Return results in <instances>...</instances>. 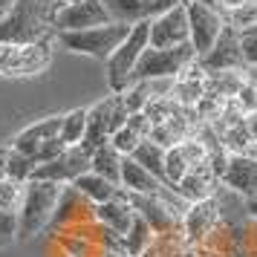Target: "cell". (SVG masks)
<instances>
[{
	"label": "cell",
	"mask_w": 257,
	"mask_h": 257,
	"mask_svg": "<svg viewBox=\"0 0 257 257\" xmlns=\"http://www.w3.org/2000/svg\"><path fill=\"white\" fill-rule=\"evenodd\" d=\"M61 9L58 0H15L12 12L0 21V44H38L55 35L52 21Z\"/></svg>",
	"instance_id": "6da1fadb"
},
{
	"label": "cell",
	"mask_w": 257,
	"mask_h": 257,
	"mask_svg": "<svg viewBox=\"0 0 257 257\" xmlns=\"http://www.w3.org/2000/svg\"><path fill=\"white\" fill-rule=\"evenodd\" d=\"M58 182L49 179H29L24 188V202L18 208V240H32L38 234H44L52 222L55 205L61 197Z\"/></svg>",
	"instance_id": "7a4b0ae2"
},
{
	"label": "cell",
	"mask_w": 257,
	"mask_h": 257,
	"mask_svg": "<svg viewBox=\"0 0 257 257\" xmlns=\"http://www.w3.org/2000/svg\"><path fill=\"white\" fill-rule=\"evenodd\" d=\"M148 47H151V21H139V24L130 26L127 38L107 58V84H110V93H124L133 84L136 64H139L142 52Z\"/></svg>",
	"instance_id": "3957f363"
},
{
	"label": "cell",
	"mask_w": 257,
	"mask_h": 257,
	"mask_svg": "<svg viewBox=\"0 0 257 257\" xmlns=\"http://www.w3.org/2000/svg\"><path fill=\"white\" fill-rule=\"evenodd\" d=\"M127 32H130L127 24L110 21V24H104V26H93V29H81V32H55V41H58L64 49H70V52L107 61L116 52L118 44L127 38Z\"/></svg>",
	"instance_id": "277c9868"
},
{
	"label": "cell",
	"mask_w": 257,
	"mask_h": 257,
	"mask_svg": "<svg viewBox=\"0 0 257 257\" xmlns=\"http://www.w3.org/2000/svg\"><path fill=\"white\" fill-rule=\"evenodd\" d=\"M191 61H197V52L188 44H179V47L171 49H153L148 47L142 52L139 64H136V72H133V84L136 81H171L179 72L185 70Z\"/></svg>",
	"instance_id": "5b68a950"
},
{
	"label": "cell",
	"mask_w": 257,
	"mask_h": 257,
	"mask_svg": "<svg viewBox=\"0 0 257 257\" xmlns=\"http://www.w3.org/2000/svg\"><path fill=\"white\" fill-rule=\"evenodd\" d=\"M52 58V38L38 44H0V75H35Z\"/></svg>",
	"instance_id": "8992f818"
},
{
	"label": "cell",
	"mask_w": 257,
	"mask_h": 257,
	"mask_svg": "<svg viewBox=\"0 0 257 257\" xmlns=\"http://www.w3.org/2000/svg\"><path fill=\"white\" fill-rule=\"evenodd\" d=\"M185 9H188V41H191V47L197 52V58H202L214 47V41L220 38L222 26H225V18L217 9L194 3V0L188 3Z\"/></svg>",
	"instance_id": "52a82bcc"
},
{
	"label": "cell",
	"mask_w": 257,
	"mask_h": 257,
	"mask_svg": "<svg viewBox=\"0 0 257 257\" xmlns=\"http://www.w3.org/2000/svg\"><path fill=\"white\" fill-rule=\"evenodd\" d=\"M222 220H225V214H222L220 197L202 199V202L188 205V211L182 214V234H185V240L191 245H199L214 234V228H217Z\"/></svg>",
	"instance_id": "ba28073f"
},
{
	"label": "cell",
	"mask_w": 257,
	"mask_h": 257,
	"mask_svg": "<svg viewBox=\"0 0 257 257\" xmlns=\"http://www.w3.org/2000/svg\"><path fill=\"white\" fill-rule=\"evenodd\" d=\"M197 61L208 75L211 72H225V70H243L245 58H243V47H240V32L231 24H225L220 38L214 41V47Z\"/></svg>",
	"instance_id": "9c48e42d"
},
{
	"label": "cell",
	"mask_w": 257,
	"mask_h": 257,
	"mask_svg": "<svg viewBox=\"0 0 257 257\" xmlns=\"http://www.w3.org/2000/svg\"><path fill=\"white\" fill-rule=\"evenodd\" d=\"M87 171H90V153L84 151L81 145H72L61 156L38 165L32 179H49V182H58V185H72Z\"/></svg>",
	"instance_id": "30bf717a"
},
{
	"label": "cell",
	"mask_w": 257,
	"mask_h": 257,
	"mask_svg": "<svg viewBox=\"0 0 257 257\" xmlns=\"http://www.w3.org/2000/svg\"><path fill=\"white\" fill-rule=\"evenodd\" d=\"M110 24L104 3L101 0H81L72 6H61L55 12L52 29L55 32H81V29H93V26H104Z\"/></svg>",
	"instance_id": "8fae6325"
},
{
	"label": "cell",
	"mask_w": 257,
	"mask_h": 257,
	"mask_svg": "<svg viewBox=\"0 0 257 257\" xmlns=\"http://www.w3.org/2000/svg\"><path fill=\"white\" fill-rule=\"evenodd\" d=\"M188 44V9L176 3L174 9L156 15L151 21V47L153 49H171Z\"/></svg>",
	"instance_id": "7c38bea8"
},
{
	"label": "cell",
	"mask_w": 257,
	"mask_h": 257,
	"mask_svg": "<svg viewBox=\"0 0 257 257\" xmlns=\"http://www.w3.org/2000/svg\"><path fill=\"white\" fill-rule=\"evenodd\" d=\"M220 185L231 194H240L245 199L257 197V162L248 153H231L228 165L220 176Z\"/></svg>",
	"instance_id": "4fadbf2b"
},
{
	"label": "cell",
	"mask_w": 257,
	"mask_h": 257,
	"mask_svg": "<svg viewBox=\"0 0 257 257\" xmlns=\"http://www.w3.org/2000/svg\"><path fill=\"white\" fill-rule=\"evenodd\" d=\"M87 220H95V205L90 199H84L72 185H64L49 228L61 231V228H70V225H78V222H87Z\"/></svg>",
	"instance_id": "5bb4252c"
},
{
	"label": "cell",
	"mask_w": 257,
	"mask_h": 257,
	"mask_svg": "<svg viewBox=\"0 0 257 257\" xmlns=\"http://www.w3.org/2000/svg\"><path fill=\"white\" fill-rule=\"evenodd\" d=\"M217 188H220L217 174L211 171L208 162H202V165H194V168H191V171H188V174L174 185V191L182 197V202L194 205V202H202V199L217 197Z\"/></svg>",
	"instance_id": "9a60e30c"
},
{
	"label": "cell",
	"mask_w": 257,
	"mask_h": 257,
	"mask_svg": "<svg viewBox=\"0 0 257 257\" xmlns=\"http://www.w3.org/2000/svg\"><path fill=\"white\" fill-rule=\"evenodd\" d=\"M58 130H61V116L41 118V121H35V124H29V127L21 130V133L9 142V148L18 151V153H24V156H32V159H35L38 153H41V148H44L49 139H55V136H58Z\"/></svg>",
	"instance_id": "2e32d148"
},
{
	"label": "cell",
	"mask_w": 257,
	"mask_h": 257,
	"mask_svg": "<svg viewBox=\"0 0 257 257\" xmlns=\"http://www.w3.org/2000/svg\"><path fill=\"white\" fill-rule=\"evenodd\" d=\"M121 191L127 194H148V197H165L171 185H165L162 179H156L151 171H145L136 159L124 156L121 159Z\"/></svg>",
	"instance_id": "e0dca14e"
},
{
	"label": "cell",
	"mask_w": 257,
	"mask_h": 257,
	"mask_svg": "<svg viewBox=\"0 0 257 257\" xmlns=\"http://www.w3.org/2000/svg\"><path fill=\"white\" fill-rule=\"evenodd\" d=\"M133 217H136V211L130 208L127 194H124V191H118L113 199H107V202H101V205H95V220L101 222L104 228L116 231L118 237H124V234H127Z\"/></svg>",
	"instance_id": "ac0fdd59"
},
{
	"label": "cell",
	"mask_w": 257,
	"mask_h": 257,
	"mask_svg": "<svg viewBox=\"0 0 257 257\" xmlns=\"http://www.w3.org/2000/svg\"><path fill=\"white\" fill-rule=\"evenodd\" d=\"M139 257H194V245L185 240L182 228L179 231H165V234H153L151 245Z\"/></svg>",
	"instance_id": "d6986e66"
},
{
	"label": "cell",
	"mask_w": 257,
	"mask_h": 257,
	"mask_svg": "<svg viewBox=\"0 0 257 257\" xmlns=\"http://www.w3.org/2000/svg\"><path fill=\"white\" fill-rule=\"evenodd\" d=\"M121 159H124V156L107 142V145H101V148H95V151L90 153V171L121 188Z\"/></svg>",
	"instance_id": "ffe728a7"
},
{
	"label": "cell",
	"mask_w": 257,
	"mask_h": 257,
	"mask_svg": "<svg viewBox=\"0 0 257 257\" xmlns=\"http://www.w3.org/2000/svg\"><path fill=\"white\" fill-rule=\"evenodd\" d=\"M72 188L81 194L84 199H90L93 205H101V202H107V199H113L121 191L118 185H113L110 179H104V176L93 174V171H87V174H81L75 182H72Z\"/></svg>",
	"instance_id": "44dd1931"
},
{
	"label": "cell",
	"mask_w": 257,
	"mask_h": 257,
	"mask_svg": "<svg viewBox=\"0 0 257 257\" xmlns=\"http://www.w3.org/2000/svg\"><path fill=\"white\" fill-rule=\"evenodd\" d=\"M130 159H136L145 171H151L156 179H162V182H165V148H159L156 142L142 139L139 148L130 153ZM165 185H168V182H165Z\"/></svg>",
	"instance_id": "7402d4cb"
},
{
	"label": "cell",
	"mask_w": 257,
	"mask_h": 257,
	"mask_svg": "<svg viewBox=\"0 0 257 257\" xmlns=\"http://www.w3.org/2000/svg\"><path fill=\"white\" fill-rule=\"evenodd\" d=\"M84 133H87V107H75L70 113L61 116V130H58V139L72 148V145H81Z\"/></svg>",
	"instance_id": "603a6c76"
},
{
	"label": "cell",
	"mask_w": 257,
	"mask_h": 257,
	"mask_svg": "<svg viewBox=\"0 0 257 257\" xmlns=\"http://www.w3.org/2000/svg\"><path fill=\"white\" fill-rule=\"evenodd\" d=\"M191 168H194V165H191V159H188V151H185L182 142L165 151V182H168L171 188H174Z\"/></svg>",
	"instance_id": "cb8c5ba5"
},
{
	"label": "cell",
	"mask_w": 257,
	"mask_h": 257,
	"mask_svg": "<svg viewBox=\"0 0 257 257\" xmlns=\"http://www.w3.org/2000/svg\"><path fill=\"white\" fill-rule=\"evenodd\" d=\"M124 240V248H127V254L130 257H139L148 245H151V240H153V228L148 225V222L142 220L139 214L133 217V222H130V228H127V234L121 237Z\"/></svg>",
	"instance_id": "d4e9b609"
},
{
	"label": "cell",
	"mask_w": 257,
	"mask_h": 257,
	"mask_svg": "<svg viewBox=\"0 0 257 257\" xmlns=\"http://www.w3.org/2000/svg\"><path fill=\"white\" fill-rule=\"evenodd\" d=\"M214 133H217V130H214ZM217 136H220L222 148H225L228 153H248V148L254 145V139L248 136V130H245L243 121H240V124H231V127H225V130H220Z\"/></svg>",
	"instance_id": "484cf974"
},
{
	"label": "cell",
	"mask_w": 257,
	"mask_h": 257,
	"mask_svg": "<svg viewBox=\"0 0 257 257\" xmlns=\"http://www.w3.org/2000/svg\"><path fill=\"white\" fill-rule=\"evenodd\" d=\"M245 81V72L240 70H225V72H211L208 75V90L225 95V98H234V93L240 90V84Z\"/></svg>",
	"instance_id": "4316f807"
},
{
	"label": "cell",
	"mask_w": 257,
	"mask_h": 257,
	"mask_svg": "<svg viewBox=\"0 0 257 257\" xmlns=\"http://www.w3.org/2000/svg\"><path fill=\"white\" fill-rule=\"evenodd\" d=\"M35 168H38V162L32 159V156H24V153L12 151L9 153V165H6V176L15 179V182H24L26 185V182L35 176Z\"/></svg>",
	"instance_id": "83f0119b"
},
{
	"label": "cell",
	"mask_w": 257,
	"mask_h": 257,
	"mask_svg": "<svg viewBox=\"0 0 257 257\" xmlns=\"http://www.w3.org/2000/svg\"><path fill=\"white\" fill-rule=\"evenodd\" d=\"M121 98H124V107H127V113H145L148 101L153 98L151 84H148V81H136V84H130L127 90L121 93Z\"/></svg>",
	"instance_id": "f1b7e54d"
},
{
	"label": "cell",
	"mask_w": 257,
	"mask_h": 257,
	"mask_svg": "<svg viewBox=\"0 0 257 257\" xmlns=\"http://www.w3.org/2000/svg\"><path fill=\"white\" fill-rule=\"evenodd\" d=\"M24 182H15V179H3L0 182V211H12V214H18V208H21V202H24Z\"/></svg>",
	"instance_id": "f546056e"
},
{
	"label": "cell",
	"mask_w": 257,
	"mask_h": 257,
	"mask_svg": "<svg viewBox=\"0 0 257 257\" xmlns=\"http://www.w3.org/2000/svg\"><path fill=\"white\" fill-rule=\"evenodd\" d=\"M142 139H145L142 133H136V130L130 127V124H124V127H118L116 133L110 136V145H113V148H116L121 156H130V153L139 148V142H142Z\"/></svg>",
	"instance_id": "4dcf8cb0"
},
{
	"label": "cell",
	"mask_w": 257,
	"mask_h": 257,
	"mask_svg": "<svg viewBox=\"0 0 257 257\" xmlns=\"http://www.w3.org/2000/svg\"><path fill=\"white\" fill-rule=\"evenodd\" d=\"M225 24H231L237 32H248L251 26H257V0L243 3V6H240L234 15H228V18H225Z\"/></svg>",
	"instance_id": "1f68e13d"
},
{
	"label": "cell",
	"mask_w": 257,
	"mask_h": 257,
	"mask_svg": "<svg viewBox=\"0 0 257 257\" xmlns=\"http://www.w3.org/2000/svg\"><path fill=\"white\" fill-rule=\"evenodd\" d=\"M234 104L243 113H257V81L245 75V81L240 84V90L234 93Z\"/></svg>",
	"instance_id": "d6a6232c"
},
{
	"label": "cell",
	"mask_w": 257,
	"mask_h": 257,
	"mask_svg": "<svg viewBox=\"0 0 257 257\" xmlns=\"http://www.w3.org/2000/svg\"><path fill=\"white\" fill-rule=\"evenodd\" d=\"M15 240H18V214L0 211V248L12 245Z\"/></svg>",
	"instance_id": "836d02e7"
},
{
	"label": "cell",
	"mask_w": 257,
	"mask_h": 257,
	"mask_svg": "<svg viewBox=\"0 0 257 257\" xmlns=\"http://www.w3.org/2000/svg\"><path fill=\"white\" fill-rule=\"evenodd\" d=\"M240 47H243L245 67H257V35L254 32H240Z\"/></svg>",
	"instance_id": "e575fe53"
},
{
	"label": "cell",
	"mask_w": 257,
	"mask_h": 257,
	"mask_svg": "<svg viewBox=\"0 0 257 257\" xmlns=\"http://www.w3.org/2000/svg\"><path fill=\"white\" fill-rule=\"evenodd\" d=\"M127 124L136 130V133H142V136L148 139V133H151V118L145 116V113H130V116H127Z\"/></svg>",
	"instance_id": "d590c367"
},
{
	"label": "cell",
	"mask_w": 257,
	"mask_h": 257,
	"mask_svg": "<svg viewBox=\"0 0 257 257\" xmlns=\"http://www.w3.org/2000/svg\"><path fill=\"white\" fill-rule=\"evenodd\" d=\"M243 3H248V0H220V15L222 18H228V15H234Z\"/></svg>",
	"instance_id": "8d00e7d4"
},
{
	"label": "cell",
	"mask_w": 257,
	"mask_h": 257,
	"mask_svg": "<svg viewBox=\"0 0 257 257\" xmlns=\"http://www.w3.org/2000/svg\"><path fill=\"white\" fill-rule=\"evenodd\" d=\"M9 153H12V148H9V145H0V182L6 179V165H9Z\"/></svg>",
	"instance_id": "74e56055"
},
{
	"label": "cell",
	"mask_w": 257,
	"mask_h": 257,
	"mask_svg": "<svg viewBox=\"0 0 257 257\" xmlns=\"http://www.w3.org/2000/svg\"><path fill=\"white\" fill-rule=\"evenodd\" d=\"M243 124H245V130H248V136L257 142V113H245Z\"/></svg>",
	"instance_id": "f35d334b"
},
{
	"label": "cell",
	"mask_w": 257,
	"mask_h": 257,
	"mask_svg": "<svg viewBox=\"0 0 257 257\" xmlns=\"http://www.w3.org/2000/svg\"><path fill=\"white\" fill-rule=\"evenodd\" d=\"M12 6H15V0H0V21L12 12Z\"/></svg>",
	"instance_id": "ab89813d"
},
{
	"label": "cell",
	"mask_w": 257,
	"mask_h": 257,
	"mask_svg": "<svg viewBox=\"0 0 257 257\" xmlns=\"http://www.w3.org/2000/svg\"><path fill=\"white\" fill-rule=\"evenodd\" d=\"M245 211H248V217L257 220V197L254 199H245Z\"/></svg>",
	"instance_id": "60d3db41"
},
{
	"label": "cell",
	"mask_w": 257,
	"mask_h": 257,
	"mask_svg": "<svg viewBox=\"0 0 257 257\" xmlns=\"http://www.w3.org/2000/svg\"><path fill=\"white\" fill-rule=\"evenodd\" d=\"M194 3H202V6H211V9L220 12V0H194Z\"/></svg>",
	"instance_id": "b9f144b4"
},
{
	"label": "cell",
	"mask_w": 257,
	"mask_h": 257,
	"mask_svg": "<svg viewBox=\"0 0 257 257\" xmlns=\"http://www.w3.org/2000/svg\"><path fill=\"white\" fill-rule=\"evenodd\" d=\"M248 156H251V159H254V162H257V142H254V145H251V148H248Z\"/></svg>",
	"instance_id": "7bdbcfd3"
},
{
	"label": "cell",
	"mask_w": 257,
	"mask_h": 257,
	"mask_svg": "<svg viewBox=\"0 0 257 257\" xmlns=\"http://www.w3.org/2000/svg\"><path fill=\"white\" fill-rule=\"evenodd\" d=\"M61 6H72V3H81V0H58Z\"/></svg>",
	"instance_id": "ee69618b"
},
{
	"label": "cell",
	"mask_w": 257,
	"mask_h": 257,
	"mask_svg": "<svg viewBox=\"0 0 257 257\" xmlns=\"http://www.w3.org/2000/svg\"><path fill=\"white\" fill-rule=\"evenodd\" d=\"M179 3H182V6H188V3H191V0H179Z\"/></svg>",
	"instance_id": "f6af8a7d"
},
{
	"label": "cell",
	"mask_w": 257,
	"mask_h": 257,
	"mask_svg": "<svg viewBox=\"0 0 257 257\" xmlns=\"http://www.w3.org/2000/svg\"><path fill=\"white\" fill-rule=\"evenodd\" d=\"M248 32H254V35H257V26H251V29H248Z\"/></svg>",
	"instance_id": "bcb514c9"
},
{
	"label": "cell",
	"mask_w": 257,
	"mask_h": 257,
	"mask_svg": "<svg viewBox=\"0 0 257 257\" xmlns=\"http://www.w3.org/2000/svg\"><path fill=\"white\" fill-rule=\"evenodd\" d=\"M142 3H156V0H142Z\"/></svg>",
	"instance_id": "7dc6e473"
}]
</instances>
